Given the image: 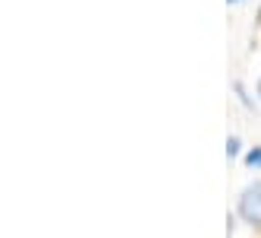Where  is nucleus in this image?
Masks as SVG:
<instances>
[{"label": "nucleus", "instance_id": "39448f33", "mask_svg": "<svg viewBox=\"0 0 261 238\" xmlns=\"http://www.w3.org/2000/svg\"><path fill=\"white\" fill-rule=\"evenodd\" d=\"M226 4H242V0H226Z\"/></svg>", "mask_w": 261, "mask_h": 238}, {"label": "nucleus", "instance_id": "f257e3e1", "mask_svg": "<svg viewBox=\"0 0 261 238\" xmlns=\"http://www.w3.org/2000/svg\"><path fill=\"white\" fill-rule=\"evenodd\" d=\"M236 210H239V216L249 222V226H258L261 229V181L249 184V188L239 194Z\"/></svg>", "mask_w": 261, "mask_h": 238}, {"label": "nucleus", "instance_id": "f03ea898", "mask_svg": "<svg viewBox=\"0 0 261 238\" xmlns=\"http://www.w3.org/2000/svg\"><path fill=\"white\" fill-rule=\"evenodd\" d=\"M245 165L255 168V171H261V146H252L249 153H245Z\"/></svg>", "mask_w": 261, "mask_h": 238}, {"label": "nucleus", "instance_id": "7ed1b4c3", "mask_svg": "<svg viewBox=\"0 0 261 238\" xmlns=\"http://www.w3.org/2000/svg\"><path fill=\"white\" fill-rule=\"evenodd\" d=\"M239 150H242L239 137H229V140H226V156H229V159H236V156H239Z\"/></svg>", "mask_w": 261, "mask_h": 238}, {"label": "nucleus", "instance_id": "20e7f679", "mask_svg": "<svg viewBox=\"0 0 261 238\" xmlns=\"http://www.w3.org/2000/svg\"><path fill=\"white\" fill-rule=\"evenodd\" d=\"M258 99H261V76H258Z\"/></svg>", "mask_w": 261, "mask_h": 238}]
</instances>
